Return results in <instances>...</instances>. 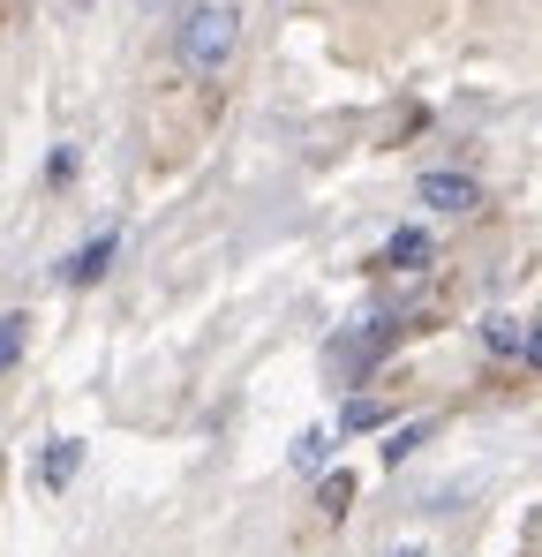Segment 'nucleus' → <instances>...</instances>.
<instances>
[{
    "mask_svg": "<svg viewBox=\"0 0 542 557\" xmlns=\"http://www.w3.org/2000/svg\"><path fill=\"white\" fill-rule=\"evenodd\" d=\"M234 46H242V8L234 0H196L174 23V53H181V69H196V76H219L234 61Z\"/></svg>",
    "mask_w": 542,
    "mask_h": 557,
    "instance_id": "1",
    "label": "nucleus"
},
{
    "mask_svg": "<svg viewBox=\"0 0 542 557\" xmlns=\"http://www.w3.org/2000/svg\"><path fill=\"white\" fill-rule=\"evenodd\" d=\"M430 211H475V182L467 174H422V188H415Z\"/></svg>",
    "mask_w": 542,
    "mask_h": 557,
    "instance_id": "2",
    "label": "nucleus"
},
{
    "mask_svg": "<svg viewBox=\"0 0 542 557\" xmlns=\"http://www.w3.org/2000/svg\"><path fill=\"white\" fill-rule=\"evenodd\" d=\"M422 257H430L422 234H392V242H384V264H392V272H422Z\"/></svg>",
    "mask_w": 542,
    "mask_h": 557,
    "instance_id": "3",
    "label": "nucleus"
},
{
    "mask_svg": "<svg viewBox=\"0 0 542 557\" xmlns=\"http://www.w3.org/2000/svg\"><path fill=\"white\" fill-rule=\"evenodd\" d=\"M106 257H113V234H98L90 249H76V264H69V278H76V286H84V278H98V272H106Z\"/></svg>",
    "mask_w": 542,
    "mask_h": 557,
    "instance_id": "4",
    "label": "nucleus"
},
{
    "mask_svg": "<svg viewBox=\"0 0 542 557\" xmlns=\"http://www.w3.org/2000/svg\"><path fill=\"white\" fill-rule=\"evenodd\" d=\"M76 474V437H53V453H46V490H61Z\"/></svg>",
    "mask_w": 542,
    "mask_h": 557,
    "instance_id": "5",
    "label": "nucleus"
},
{
    "mask_svg": "<svg viewBox=\"0 0 542 557\" xmlns=\"http://www.w3.org/2000/svg\"><path fill=\"white\" fill-rule=\"evenodd\" d=\"M482 339H490V355H513V347H520V324H513V317H490Z\"/></svg>",
    "mask_w": 542,
    "mask_h": 557,
    "instance_id": "6",
    "label": "nucleus"
},
{
    "mask_svg": "<svg viewBox=\"0 0 542 557\" xmlns=\"http://www.w3.org/2000/svg\"><path fill=\"white\" fill-rule=\"evenodd\" d=\"M23 355V317H0V370Z\"/></svg>",
    "mask_w": 542,
    "mask_h": 557,
    "instance_id": "7",
    "label": "nucleus"
},
{
    "mask_svg": "<svg viewBox=\"0 0 542 557\" xmlns=\"http://www.w3.org/2000/svg\"><path fill=\"white\" fill-rule=\"evenodd\" d=\"M324 460V430H301V437H294V467H317Z\"/></svg>",
    "mask_w": 542,
    "mask_h": 557,
    "instance_id": "8",
    "label": "nucleus"
},
{
    "mask_svg": "<svg viewBox=\"0 0 542 557\" xmlns=\"http://www.w3.org/2000/svg\"><path fill=\"white\" fill-rule=\"evenodd\" d=\"M340 422H347V430H377V422H384V407H377V399H355Z\"/></svg>",
    "mask_w": 542,
    "mask_h": 557,
    "instance_id": "9",
    "label": "nucleus"
},
{
    "mask_svg": "<svg viewBox=\"0 0 542 557\" xmlns=\"http://www.w3.org/2000/svg\"><path fill=\"white\" fill-rule=\"evenodd\" d=\"M347 497H355V474H332V482H324V505L347 512Z\"/></svg>",
    "mask_w": 542,
    "mask_h": 557,
    "instance_id": "10",
    "label": "nucleus"
},
{
    "mask_svg": "<svg viewBox=\"0 0 542 557\" xmlns=\"http://www.w3.org/2000/svg\"><path fill=\"white\" fill-rule=\"evenodd\" d=\"M415 445H422V430H392V445H384V460L399 467V460H407V453H415Z\"/></svg>",
    "mask_w": 542,
    "mask_h": 557,
    "instance_id": "11",
    "label": "nucleus"
},
{
    "mask_svg": "<svg viewBox=\"0 0 542 557\" xmlns=\"http://www.w3.org/2000/svg\"><path fill=\"white\" fill-rule=\"evenodd\" d=\"M528 362H542V332H535V339H528Z\"/></svg>",
    "mask_w": 542,
    "mask_h": 557,
    "instance_id": "12",
    "label": "nucleus"
},
{
    "mask_svg": "<svg viewBox=\"0 0 542 557\" xmlns=\"http://www.w3.org/2000/svg\"><path fill=\"white\" fill-rule=\"evenodd\" d=\"M136 8H144V15H159V8H167V0H136Z\"/></svg>",
    "mask_w": 542,
    "mask_h": 557,
    "instance_id": "13",
    "label": "nucleus"
},
{
    "mask_svg": "<svg viewBox=\"0 0 542 557\" xmlns=\"http://www.w3.org/2000/svg\"><path fill=\"white\" fill-rule=\"evenodd\" d=\"M399 557H415V550H399Z\"/></svg>",
    "mask_w": 542,
    "mask_h": 557,
    "instance_id": "14",
    "label": "nucleus"
}]
</instances>
